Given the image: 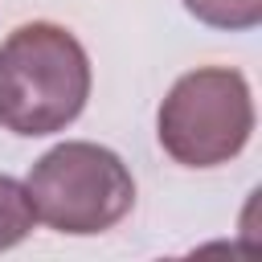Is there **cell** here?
Masks as SVG:
<instances>
[{"instance_id":"obj_4","label":"cell","mask_w":262,"mask_h":262,"mask_svg":"<svg viewBox=\"0 0 262 262\" xmlns=\"http://www.w3.org/2000/svg\"><path fill=\"white\" fill-rule=\"evenodd\" d=\"M33 221H37V213H33L25 184L12 176H0V254L20 246L33 233Z\"/></svg>"},{"instance_id":"obj_3","label":"cell","mask_w":262,"mask_h":262,"mask_svg":"<svg viewBox=\"0 0 262 262\" xmlns=\"http://www.w3.org/2000/svg\"><path fill=\"white\" fill-rule=\"evenodd\" d=\"M160 147L184 168L229 164L254 135L250 82L229 66H205L168 90L156 115Z\"/></svg>"},{"instance_id":"obj_5","label":"cell","mask_w":262,"mask_h":262,"mask_svg":"<svg viewBox=\"0 0 262 262\" xmlns=\"http://www.w3.org/2000/svg\"><path fill=\"white\" fill-rule=\"evenodd\" d=\"M184 8H188L201 25L229 29V33L254 29V25L262 20V0H184Z\"/></svg>"},{"instance_id":"obj_2","label":"cell","mask_w":262,"mask_h":262,"mask_svg":"<svg viewBox=\"0 0 262 262\" xmlns=\"http://www.w3.org/2000/svg\"><path fill=\"white\" fill-rule=\"evenodd\" d=\"M25 192L33 201L37 221L74 237L115 229L135 205L131 168L111 147L86 139L57 143L53 151H45L25 180Z\"/></svg>"},{"instance_id":"obj_1","label":"cell","mask_w":262,"mask_h":262,"mask_svg":"<svg viewBox=\"0 0 262 262\" xmlns=\"http://www.w3.org/2000/svg\"><path fill=\"white\" fill-rule=\"evenodd\" d=\"M90 98V57L82 41L53 25L33 20L0 45V127L25 139L70 127Z\"/></svg>"}]
</instances>
